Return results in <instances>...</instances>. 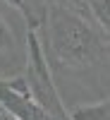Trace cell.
<instances>
[{"label":"cell","mask_w":110,"mask_h":120,"mask_svg":"<svg viewBox=\"0 0 110 120\" xmlns=\"http://www.w3.org/2000/svg\"><path fill=\"white\" fill-rule=\"evenodd\" d=\"M41 53L65 108L108 98V31L77 3L50 0L34 26Z\"/></svg>","instance_id":"cell-1"},{"label":"cell","mask_w":110,"mask_h":120,"mask_svg":"<svg viewBox=\"0 0 110 120\" xmlns=\"http://www.w3.org/2000/svg\"><path fill=\"white\" fill-rule=\"evenodd\" d=\"M19 10L0 0V77L12 79L24 72L26 65V34H29V22L19 19L14 22L12 15Z\"/></svg>","instance_id":"cell-2"},{"label":"cell","mask_w":110,"mask_h":120,"mask_svg":"<svg viewBox=\"0 0 110 120\" xmlns=\"http://www.w3.org/2000/svg\"><path fill=\"white\" fill-rule=\"evenodd\" d=\"M108 98L105 101H93V103H82L67 108L69 120H108Z\"/></svg>","instance_id":"cell-3"},{"label":"cell","mask_w":110,"mask_h":120,"mask_svg":"<svg viewBox=\"0 0 110 120\" xmlns=\"http://www.w3.org/2000/svg\"><path fill=\"white\" fill-rule=\"evenodd\" d=\"M77 5H82L86 10V15L91 17L103 31H110V7H108V0H77Z\"/></svg>","instance_id":"cell-4"},{"label":"cell","mask_w":110,"mask_h":120,"mask_svg":"<svg viewBox=\"0 0 110 120\" xmlns=\"http://www.w3.org/2000/svg\"><path fill=\"white\" fill-rule=\"evenodd\" d=\"M22 3V15L24 19L29 22V26H38V22L43 19V12H46V7L50 0H19Z\"/></svg>","instance_id":"cell-5"},{"label":"cell","mask_w":110,"mask_h":120,"mask_svg":"<svg viewBox=\"0 0 110 120\" xmlns=\"http://www.w3.org/2000/svg\"><path fill=\"white\" fill-rule=\"evenodd\" d=\"M0 120H17V118H14L12 113H10V111H7V108L3 106V103H0Z\"/></svg>","instance_id":"cell-6"},{"label":"cell","mask_w":110,"mask_h":120,"mask_svg":"<svg viewBox=\"0 0 110 120\" xmlns=\"http://www.w3.org/2000/svg\"><path fill=\"white\" fill-rule=\"evenodd\" d=\"M5 3H7V5H12V7H17L19 12H22V3H19V0H5Z\"/></svg>","instance_id":"cell-7"},{"label":"cell","mask_w":110,"mask_h":120,"mask_svg":"<svg viewBox=\"0 0 110 120\" xmlns=\"http://www.w3.org/2000/svg\"><path fill=\"white\" fill-rule=\"evenodd\" d=\"M55 3H77V0H55Z\"/></svg>","instance_id":"cell-8"}]
</instances>
